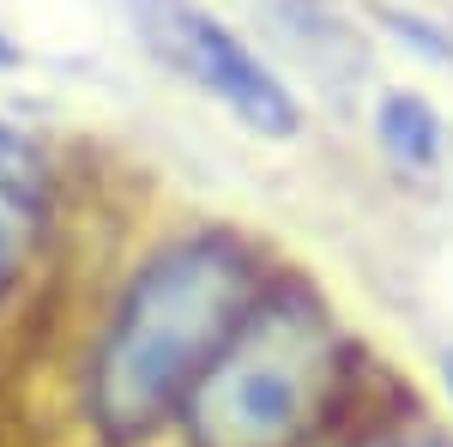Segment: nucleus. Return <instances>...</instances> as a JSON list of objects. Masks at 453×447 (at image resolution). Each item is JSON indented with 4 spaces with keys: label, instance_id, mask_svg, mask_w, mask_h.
<instances>
[{
    "label": "nucleus",
    "instance_id": "nucleus-1",
    "mask_svg": "<svg viewBox=\"0 0 453 447\" xmlns=\"http://www.w3.org/2000/svg\"><path fill=\"white\" fill-rule=\"evenodd\" d=\"M260 273L230 236H188L145 266L91 369V412L115 442L145 435L170 405H188L218 351L254 309Z\"/></svg>",
    "mask_w": 453,
    "mask_h": 447
},
{
    "label": "nucleus",
    "instance_id": "nucleus-2",
    "mask_svg": "<svg viewBox=\"0 0 453 447\" xmlns=\"http://www.w3.org/2000/svg\"><path fill=\"white\" fill-rule=\"evenodd\" d=\"M339 333L309 290L254 303L236 339L188 393L200 447H296L339 393Z\"/></svg>",
    "mask_w": 453,
    "mask_h": 447
},
{
    "label": "nucleus",
    "instance_id": "nucleus-3",
    "mask_svg": "<svg viewBox=\"0 0 453 447\" xmlns=\"http://www.w3.org/2000/svg\"><path fill=\"white\" fill-rule=\"evenodd\" d=\"M127 6L151 55H164L175 73H188L200 91H211L236 121H248L266 139L296 134V97L230 25H218L194 0H127Z\"/></svg>",
    "mask_w": 453,
    "mask_h": 447
},
{
    "label": "nucleus",
    "instance_id": "nucleus-4",
    "mask_svg": "<svg viewBox=\"0 0 453 447\" xmlns=\"http://www.w3.org/2000/svg\"><path fill=\"white\" fill-rule=\"evenodd\" d=\"M42 200H49V170H42L36 145L0 127V297L19 278L36 230H42Z\"/></svg>",
    "mask_w": 453,
    "mask_h": 447
},
{
    "label": "nucleus",
    "instance_id": "nucleus-5",
    "mask_svg": "<svg viewBox=\"0 0 453 447\" xmlns=\"http://www.w3.org/2000/svg\"><path fill=\"white\" fill-rule=\"evenodd\" d=\"M375 127H381V145L399 164H435L441 158V121L418 91H393L375 115Z\"/></svg>",
    "mask_w": 453,
    "mask_h": 447
},
{
    "label": "nucleus",
    "instance_id": "nucleus-6",
    "mask_svg": "<svg viewBox=\"0 0 453 447\" xmlns=\"http://www.w3.org/2000/svg\"><path fill=\"white\" fill-rule=\"evenodd\" d=\"M387 447H441V442H387Z\"/></svg>",
    "mask_w": 453,
    "mask_h": 447
},
{
    "label": "nucleus",
    "instance_id": "nucleus-7",
    "mask_svg": "<svg viewBox=\"0 0 453 447\" xmlns=\"http://www.w3.org/2000/svg\"><path fill=\"white\" fill-rule=\"evenodd\" d=\"M448 387H453V363H448Z\"/></svg>",
    "mask_w": 453,
    "mask_h": 447
}]
</instances>
